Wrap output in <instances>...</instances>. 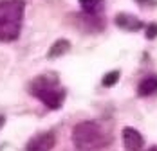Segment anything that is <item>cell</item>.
I'll return each instance as SVG.
<instances>
[{
	"instance_id": "1",
	"label": "cell",
	"mask_w": 157,
	"mask_h": 151,
	"mask_svg": "<svg viewBox=\"0 0 157 151\" xmlns=\"http://www.w3.org/2000/svg\"><path fill=\"white\" fill-rule=\"evenodd\" d=\"M29 94L40 99L51 110H58L65 99V88L62 87L56 74H42L36 76L29 85Z\"/></svg>"
},
{
	"instance_id": "2",
	"label": "cell",
	"mask_w": 157,
	"mask_h": 151,
	"mask_svg": "<svg viewBox=\"0 0 157 151\" xmlns=\"http://www.w3.org/2000/svg\"><path fill=\"white\" fill-rule=\"evenodd\" d=\"M72 142L79 151H99L110 144V135L94 121H83L72 130Z\"/></svg>"
},
{
	"instance_id": "3",
	"label": "cell",
	"mask_w": 157,
	"mask_h": 151,
	"mask_svg": "<svg viewBox=\"0 0 157 151\" xmlns=\"http://www.w3.org/2000/svg\"><path fill=\"white\" fill-rule=\"evenodd\" d=\"M24 11V0H0V42H13L18 38Z\"/></svg>"
},
{
	"instance_id": "4",
	"label": "cell",
	"mask_w": 157,
	"mask_h": 151,
	"mask_svg": "<svg viewBox=\"0 0 157 151\" xmlns=\"http://www.w3.org/2000/svg\"><path fill=\"white\" fill-rule=\"evenodd\" d=\"M54 142H56L54 133H51V131H42V133L34 135L31 140L27 142L25 151H51L54 148Z\"/></svg>"
},
{
	"instance_id": "5",
	"label": "cell",
	"mask_w": 157,
	"mask_h": 151,
	"mask_svg": "<svg viewBox=\"0 0 157 151\" xmlns=\"http://www.w3.org/2000/svg\"><path fill=\"white\" fill-rule=\"evenodd\" d=\"M123 146L126 151H141L144 146V138L137 130L123 128Z\"/></svg>"
},
{
	"instance_id": "6",
	"label": "cell",
	"mask_w": 157,
	"mask_h": 151,
	"mask_svg": "<svg viewBox=\"0 0 157 151\" xmlns=\"http://www.w3.org/2000/svg\"><path fill=\"white\" fill-rule=\"evenodd\" d=\"M116 25L123 31L134 32V31H139L143 27V22L137 20L136 16H132V15H117L116 16Z\"/></svg>"
},
{
	"instance_id": "7",
	"label": "cell",
	"mask_w": 157,
	"mask_h": 151,
	"mask_svg": "<svg viewBox=\"0 0 157 151\" xmlns=\"http://www.w3.org/2000/svg\"><path fill=\"white\" fill-rule=\"evenodd\" d=\"M137 92H139V95H143V97L155 94L157 92V76H146L141 83H139Z\"/></svg>"
},
{
	"instance_id": "8",
	"label": "cell",
	"mask_w": 157,
	"mask_h": 151,
	"mask_svg": "<svg viewBox=\"0 0 157 151\" xmlns=\"http://www.w3.org/2000/svg\"><path fill=\"white\" fill-rule=\"evenodd\" d=\"M69 42L67 40H58L54 45L51 47V50H49V58H56V56H62V54H65L67 50H69Z\"/></svg>"
},
{
	"instance_id": "9",
	"label": "cell",
	"mask_w": 157,
	"mask_h": 151,
	"mask_svg": "<svg viewBox=\"0 0 157 151\" xmlns=\"http://www.w3.org/2000/svg\"><path fill=\"white\" fill-rule=\"evenodd\" d=\"M79 4H81V7H83V11H85V13L96 15V13L101 9L103 0H79Z\"/></svg>"
},
{
	"instance_id": "10",
	"label": "cell",
	"mask_w": 157,
	"mask_h": 151,
	"mask_svg": "<svg viewBox=\"0 0 157 151\" xmlns=\"http://www.w3.org/2000/svg\"><path fill=\"white\" fill-rule=\"evenodd\" d=\"M117 79H119V72H117V70H114V72H109V74L105 76L101 83H103V87H112Z\"/></svg>"
},
{
	"instance_id": "11",
	"label": "cell",
	"mask_w": 157,
	"mask_h": 151,
	"mask_svg": "<svg viewBox=\"0 0 157 151\" xmlns=\"http://www.w3.org/2000/svg\"><path fill=\"white\" fill-rule=\"evenodd\" d=\"M155 36H157V24H154V25H150V27H148L146 38H155Z\"/></svg>"
},
{
	"instance_id": "12",
	"label": "cell",
	"mask_w": 157,
	"mask_h": 151,
	"mask_svg": "<svg viewBox=\"0 0 157 151\" xmlns=\"http://www.w3.org/2000/svg\"><path fill=\"white\" fill-rule=\"evenodd\" d=\"M4 124H6V117H4V115H0V130H2V126H4Z\"/></svg>"
},
{
	"instance_id": "13",
	"label": "cell",
	"mask_w": 157,
	"mask_h": 151,
	"mask_svg": "<svg viewBox=\"0 0 157 151\" xmlns=\"http://www.w3.org/2000/svg\"><path fill=\"white\" fill-rule=\"evenodd\" d=\"M148 151H157V146H154V148H150Z\"/></svg>"
}]
</instances>
